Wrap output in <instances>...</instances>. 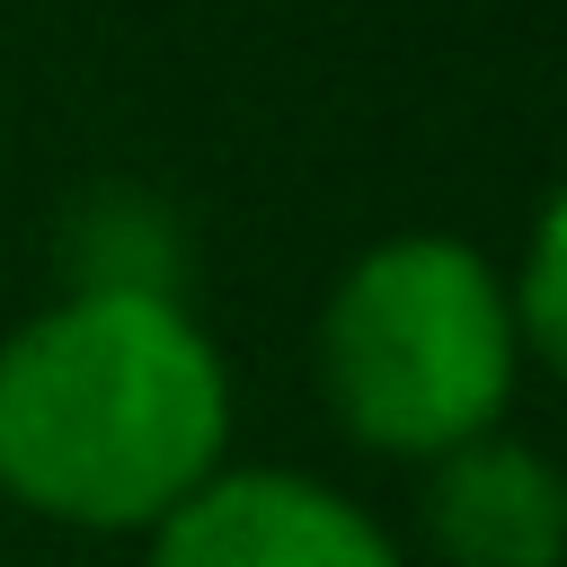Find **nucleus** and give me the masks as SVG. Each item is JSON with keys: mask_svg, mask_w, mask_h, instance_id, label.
Listing matches in <instances>:
<instances>
[{"mask_svg": "<svg viewBox=\"0 0 567 567\" xmlns=\"http://www.w3.org/2000/svg\"><path fill=\"white\" fill-rule=\"evenodd\" d=\"M230 363L186 301L62 292L0 337V496L62 532H151L230 470Z\"/></svg>", "mask_w": 567, "mask_h": 567, "instance_id": "f257e3e1", "label": "nucleus"}, {"mask_svg": "<svg viewBox=\"0 0 567 567\" xmlns=\"http://www.w3.org/2000/svg\"><path fill=\"white\" fill-rule=\"evenodd\" d=\"M523 372L496 257L461 230H390L319 301V399L381 461L425 470L505 425Z\"/></svg>", "mask_w": 567, "mask_h": 567, "instance_id": "f03ea898", "label": "nucleus"}, {"mask_svg": "<svg viewBox=\"0 0 567 567\" xmlns=\"http://www.w3.org/2000/svg\"><path fill=\"white\" fill-rule=\"evenodd\" d=\"M142 540V567H408V549L346 487L301 470H213Z\"/></svg>", "mask_w": 567, "mask_h": 567, "instance_id": "7ed1b4c3", "label": "nucleus"}, {"mask_svg": "<svg viewBox=\"0 0 567 567\" xmlns=\"http://www.w3.org/2000/svg\"><path fill=\"white\" fill-rule=\"evenodd\" d=\"M416 532L443 567H558L567 558V478L532 434H470L425 461Z\"/></svg>", "mask_w": 567, "mask_h": 567, "instance_id": "20e7f679", "label": "nucleus"}, {"mask_svg": "<svg viewBox=\"0 0 567 567\" xmlns=\"http://www.w3.org/2000/svg\"><path fill=\"white\" fill-rule=\"evenodd\" d=\"M62 292L186 301V221L151 186H97L62 221Z\"/></svg>", "mask_w": 567, "mask_h": 567, "instance_id": "39448f33", "label": "nucleus"}, {"mask_svg": "<svg viewBox=\"0 0 567 567\" xmlns=\"http://www.w3.org/2000/svg\"><path fill=\"white\" fill-rule=\"evenodd\" d=\"M496 284H505V319H514L523 363L549 372L567 354V204L558 195H540V213H532L514 266H496Z\"/></svg>", "mask_w": 567, "mask_h": 567, "instance_id": "423d86ee", "label": "nucleus"}]
</instances>
